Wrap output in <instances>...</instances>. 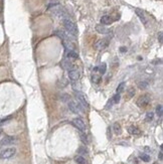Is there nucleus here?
Wrapping results in <instances>:
<instances>
[{
  "mask_svg": "<svg viewBox=\"0 0 163 164\" xmlns=\"http://www.w3.org/2000/svg\"><path fill=\"white\" fill-rule=\"evenodd\" d=\"M140 158H141V160L144 161V162H149V161H150V156L147 155V154H141V155H140Z\"/></svg>",
  "mask_w": 163,
  "mask_h": 164,
  "instance_id": "obj_23",
  "label": "nucleus"
},
{
  "mask_svg": "<svg viewBox=\"0 0 163 164\" xmlns=\"http://www.w3.org/2000/svg\"><path fill=\"white\" fill-rule=\"evenodd\" d=\"M68 109L74 113V114H82L85 111V108L82 106L78 101H69L68 104Z\"/></svg>",
  "mask_w": 163,
  "mask_h": 164,
  "instance_id": "obj_2",
  "label": "nucleus"
},
{
  "mask_svg": "<svg viewBox=\"0 0 163 164\" xmlns=\"http://www.w3.org/2000/svg\"><path fill=\"white\" fill-rule=\"evenodd\" d=\"M0 133H1V129H0Z\"/></svg>",
  "mask_w": 163,
  "mask_h": 164,
  "instance_id": "obj_37",
  "label": "nucleus"
},
{
  "mask_svg": "<svg viewBox=\"0 0 163 164\" xmlns=\"http://www.w3.org/2000/svg\"><path fill=\"white\" fill-rule=\"evenodd\" d=\"M100 73L102 74V75H104L105 73H106V64H103L101 67H100Z\"/></svg>",
  "mask_w": 163,
  "mask_h": 164,
  "instance_id": "obj_29",
  "label": "nucleus"
},
{
  "mask_svg": "<svg viewBox=\"0 0 163 164\" xmlns=\"http://www.w3.org/2000/svg\"><path fill=\"white\" fill-rule=\"evenodd\" d=\"M93 82L97 83L98 84L99 82H100V79H99L97 76H93Z\"/></svg>",
  "mask_w": 163,
  "mask_h": 164,
  "instance_id": "obj_33",
  "label": "nucleus"
},
{
  "mask_svg": "<svg viewBox=\"0 0 163 164\" xmlns=\"http://www.w3.org/2000/svg\"><path fill=\"white\" fill-rule=\"evenodd\" d=\"M128 132L130 133L131 135H139L141 133V131L137 127H135V126H130L128 128Z\"/></svg>",
  "mask_w": 163,
  "mask_h": 164,
  "instance_id": "obj_16",
  "label": "nucleus"
},
{
  "mask_svg": "<svg viewBox=\"0 0 163 164\" xmlns=\"http://www.w3.org/2000/svg\"><path fill=\"white\" fill-rule=\"evenodd\" d=\"M80 78V73L77 69H71L68 71V79L73 82V81H78Z\"/></svg>",
  "mask_w": 163,
  "mask_h": 164,
  "instance_id": "obj_11",
  "label": "nucleus"
},
{
  "mask_svg": "<svg viewBox=\"0 0 163 164\" xmlns=\"http://www.w3.org/2000/svg\"><path fill=\"white\" fill-rule=\"evenodd\" d=\"M158 40H159V42L162 44V32H161V31L158 33Z\"/></svg>",
  "mask_w": 163,
  "mask_h": 164,
  "instance_id": "obj_32",
  "label": "nucleus"
},
{
  "mask_svg": "<svg viewBox=\"0 0 163 164\" xmlns=\"http://www.w3.org/2000/svg\"><path fill=\"white\" fill-rule=\"evenodd\" d=\"M153 117H154V114L152 112H148L146 114V122H151L153 120Z\"/></svg>",
  "mask_w": 163,
  "mask_h": 164,
  "instance_id": "obj_25",
  "label": "nucleus"
},
{
  "mask_svg": "<svg viewBox=\"0 0 163 164\" xmlns=\"http://www.w3.org/2000/svg\"><path fill=\"white\" fill-rule=\"evenodd\" d=\"M150 103V97L148 95H143L137 100V105L140 108H144Z\"/></svg>",
  "mask_w": 163,
  "mask_h": 164,
  "instance_id": "obj_7",
  "label": "nucleus"
},
{
  "mask_svg": "<svg viewBox=\"0 0 163 164\" xmlns=\"http://www.w3.org/2000/svg\"><path fill=\"white\" fill-rule=\"evenodd\" d=\"M79 152H80L81 154H86V153H87V151L85 150V148H84V147H81V148H80V150H79Z\"/></svg>",
  "mask_w": 163,
  "mask_h": 164,
  "instance_id": "obj_34",
  "label": "nucleus"
},
{
  "mask_svg": "<svg viewBox=\"0 0 163 164\" xmlns=\"http://www.w3.org/2000/svg\"><path fill=\"white\" fill-rule=\"evenodd\" d=\"M51 12H52V14H53L54 16H56L57 18H60V19H62V20H64L65 18H68V15H67L66 11H65L63 7H61L60 5H56V6H54V7H51Z\"/></svg>",
  "mask_w": 163,
  "mask_h": 164,
  "instance_id": "obj_3",
  "label": "nucleus"
},
{
  "mask_svg": "<svg viewBox=\"0 0 163 164\" xmlns=\"http://www.w3.org/2000/svg\"><path fill=\"white\" fill-rule=\"evenodd\" d=\"M15 153H16V149L14 147L6 148L0 152V158L1 159H9V158L13 157L15 155Z\"/></svg>",
  "mask_w": 163,
  "mask_h": 164,
  "instance_id": "obj_4",
  "label": "nucleus"
},
{
  "mask_svg": "<svg viewBox=\"0 0 163 164\" xmlns=\"http://www.w3.org/2000/svg\"><path fill=\"white\" fill-rule=\"evenodd\" d=\"M96 29H97V31L99 33H102V34H108V33L110 32V30L108 28H106L105 26H103V25H97Z\"/></svg>",
  "mask_w": 163,
  "mask_h": 164,
  "instance_id": "obj_15",
  "label": "nucleus"
},
{
  "mask_svg": "<svg viewBox=\"0 0 163 164\" xmlns=\"http://www.w3.org/2000/svg\"><path fill=\"white\" fill-rule=\"evenodd\" d=\"M61 66H62V67H63L64 69H68V71H69V69H72V67H73V64H72V62H71L69 58H65V60L62 61Z\"/></svg>",
  "mask_w": 163,
  "mask_h": 164,
  "instance_id": "obj_12",
  "label": "nucleus"
},
{
  "mask_svg": "<svg viewBox=\"0 0 163 164\" xmlns=\"http://www.w3.org/2000/svg\"><path fill=\"white\" fill-rule=\"evenodd\" d=\"M60 99H61L63 102H68V101H69V96L66 95V94H61V95H60Z\"/></svg>",
  "mask_w": 163,
  "mask_h": 164,
  "instance_id": "obj_24",
  "label": "nucleus"
},
{
  "mask_svg": "<svg viewBox=\"0 0 163 164\" xmlns=\"http://www.w3.org/2000/svg\"><path fill=\"white\" fill-rule=\"evenodd\" d=\"M135 12H136V14L138 15V17L140 18V20H141L144 24H146L147 19H146V17H145V15H144V13H143V11L140 10V9H138V8H136V9H135Z\"/></svg>",
  "mask_w": 163,
  "mask_h": 164,
  "instance_id": "obj_14",
  "label": "nucleus"
},
{
  "mask_svg": "<svg viewBox=\"0 0 163 164\" xmlns=\"http://www.w3.org/2000/svg\"><path fill=\"white\" fill-rule=\"evenodd\" d=\"M138 86H139V88L140 89H146L147 87H148V82H145V81H143V82H140L138 84Z\"/></svg>",
  "mask_w": 163,
  "mask_h": 164,
  "instance_id": "obj_27",
  "label": "nucleus"
},
{
  "mask_svg": "<svg viewBox=\"0 0 163 164\" xmlns=\"http://www.w3.org/2000/svg\"><path fill=\"white\" fill-rule=\"evenodd\" d=\"M75 161H76L78 164H86V160H85V158H84L83 156H81V155L76 156V157H75Z\"/></svg>",
  "mask_w": 163,
  "mask_h": 164,
  "instance_id": "obj_17",
  "label": "nucleus"
},
{
  "mask_svg": "<svg viewBox=\"0 0 163 164\" xmlns=\"http://www.w3.org/2000/svg\"><path fill=\"white\" fill-rule=\"evenodd\" d=\"M72 87H73V89H74L76 92L80 91V86H79V84L77 83V81H73V83H72Z\"/></svg>",
  "mask_w": 163,
  "mask_h": 164,
  "instance_id": "obj_26",
  "label": "nucleus"
},
{
  "mask_svg": "<svg viewBox=\"0 0 163 164\" xmlns=\"http://www.w3.org/2000/svg\"><path fill=\"white\" fill-rule=\"evenodd\" d=\"M80 136H81V140L83 141V143H85V144H88V137H87V135H86L84 132H81Z\"/></svg>",
  "mask_w": 163,
  "mask_h": 164,
  "instance_id": "obj_22",
  "label": "nucleus"
},
{
  "mask_svg": "<svg viewBox=\"0 0 163 164\" xmlns=\"http://www.w3.org/2000/svg\"><path fill=\"white\" fill-rule=\"evenodd\" d=\"M109 42H110V38H104L102 40H99L98 42L96 43V48L98 49H106L109 45Z\"/></svg>",
  "mask_w": 163,
  "mask_h": 164,
  "instance_id": "obj_9",
  "label": "nucleus"
},
{
  "mask_svg": "<svg viewBox=\"0 0 163 164\" xmlns=\"http://www.w3.org/2000/svg\"><path fill=\"white\" fill-rule=\"evenodd\" d=\"M120 98H121V97H120V94H116L114 97L112 98L113 103H114V104H118V103L120 102Z\"/></svg>",
  "mask_w": 163,
  "mask_h": 164,
  "instance_id": "obj_28",
  "label": "nucleus"
},
{
  "mask_svg": "<svg viewBox=\"0 0 163 164\" xmlns=\"http://www.w3.org/2000/svg\"><path fill=\"white\" fill-rule=\"evenodd\" d=\"M112 22H113V19L109 15H104V16L101 17V24L102 25H108V24H111Z\"/></svg>",
  "mask_w": 163,
  "mask_h": 164,
  "instance_id": "obj_13",
  "label": "nucleus"
},
{
  "mask_svg": "<svg viewBox=\"0 0 163 164\" xmlns=\"http://www.w3.org/2000/svg\"><path fill=\"white\" fill-rule=\"evenodd\" d=\"M78 53L75 50H67V57L68 58H78Z\"/></svg>",
  "mask_w": 163,
  "mask_h": 164,
  "instance_id": "obj_18",
  "label": "nucleus"
},
{
  "mask_svg": "<svg viewBox=\"0 0 163 164\" xmlns=\"http://www.w3.org/2000/svg\"><path fill=\"white\" fill-rule=\"evenodd\" d=\"M15 142V138L12 136H5L4 138H2L0 140V147L3 146H7V145H11Z\"/></svg>",
  "mask_w": 163,
  "mask_h": 164,
  "instance_id": "obj_8",
  "label": "nucleus"
},
{
  "mask_svg": "<svg viewBox=\"0 0 163 164\" xmlns=\"http://www.w3.org/2000/svg\"><path fill=\"white\" fill-rule=\"evenodd\" d=\"M162 113H163V109H162V105H158L157 108H156V114L158 117H162Z\"/></svg>",
  "mask_w": 163,
  "mask_h": 164,
  "instance_id": "obj_21",
  "label": "nucleus"
},
{
  "mask_svg": "<svg viewBox=\"0 0 163 164\" xmlns=\"http://www.w3.org/2000/svg\"><path fill=\"white\" fill-rule=\"evenodd\" d=\"M120 50H121L122 52H125V51L127 50V49H126V48H121V49H120Z\"/></svg>",
  "mask_w": 163,
  "mask_h": 164,
  "instance_id": "obj_36",
  "label": "nucleus"
},
{
  "mask_svg": "<svg viewBox=\"0 0 163 164\" xmlns=\"http://www.w3.org/2000/svg\"><path fill=\"white\" fill-rule=\"evenodd\" d=\"M54 35H56L57 37H60L61 39H63V40H67V39H69V34L67 32H65L64 30H62V29H57V30H55L54 32H53Z\"/></svg>",
  "mask_w": 163,
  "mask_h": 164,
  "instance_id": "obj_10",
  "label": "nucleus"
},
{
  "mask_svg": "<svg viewBox=\"0 0 163 164\" xmlns=\"http://www.w3.org/2000/svg\"><path fill=\"white\" fill-rule=\"evenodd\" d=\"M73 125L81 132H86V130H87L86 123L83 121V119H81V118H75L73 120Z\"/></svg>",
  "mask_w": 163,
  "mask_h": 164,
  "instance_id": "obj_5",
  "label": "nucleus"
},
{
  "mask_svg": "<svg viewBox=\"0 0 163 164\" xmlns=\"http://www.w3.org/2000/svg\"><path fill=\"white\" fill-rule=\"evenodd\" d=\"M75 96H76L77 101L81 104L84 108H88V107H89V102H88L86 96H85L83 93H81L80 91H78V92H76V95H75Z\"/></svg>",
  "mask_w": 163,
  "mask_h": 164,
  "instance_id": "obj_6",
  "label": "nucleus"
},
{
  "mask_svg": "<svg viewBox=\"0 0 163 164\" xmlns=\"http://www.w3.org/2000/svg\"><path fill=\"white\" fill-rule=\"evenodd\" d=\"M159 159L160 160H162V150H160V152H159Z\"/></svg>",
  "mask_w": 163,
  "mask_h": 164,
  "instance_id": "obj_35",
  "label": "nucleus"
},
{
  "mask_svg": "<svg viewBox=\"0 0 163 164\" xmlns=\"http://www.w3.org/2000/svg\"><path fill=\"white\" fill-rule=\"evenodd\" d=\"M63 22H64V26H65V30H66V32L68 33L71 36H77L78 35V33H79V30H78V27H77V25L71 20V18L68 17V18H65L63 20Z\"/></svg>",
  "mask_w": 163,
  "mask_h": 164,
  "instance_id": "obj_1",
  "label": "nucleus"
},
{
  "mask_svg": "<svg viewBox=\"0 0 163 164\" xmlns=\"http://www.w3.org/2000/svg\"><path fill=\"white\" fill-rule=\"evenodd\" d=\"M134 94H135V90H134V89H132V88L129 89V98H131Z\"/></svg>",
  "mask_w": 163,
  "mask_h": 164,
  "instance_id": "obj_31",
  "label": "nucleus"
},
{
  "mask_svg": "<svg viewBox=\"0 0 163 164\" xmlns=\"http://www.w3.org/2000/svg\"><path fill=\"white\" fill-rule=\"evenodd\" d=\"M124 89H125V83H121L119 86H118V88H117V90H116V92H117V94H121L123 91H124Z\"/></svg>",
  "mask_w": 163,
  "mask_h": 164,
  "instance_id": "obj_20",
  "label": "nucleus"
},
{
  "mask_svg": "<svg viewBox=\"0 0 163 164\" xmlns=\"http://www.w3.org/2000/svg\"><path fill=\"white\" fill-rule=\"evenodd\" d=\"M113 104H114V103H113V100H112V99H111V100H109V102H108V104H107L106 108H107V109H108V108H111Z\"/></svg>",
  "mask_w": 163,
  "mask_h": 164,
  "instance_id": "obj_30",
  "label": "nucleus"
},
{
  "mask_svg": "<svg viewBox=\"0 0 163 164\" xmlns=\"http://www.w3.org/2000/svg\"><path fill=\"white\" fill-rule=\"evenodd\" d=\"M114 132L115 134H117V135H120L122 133V129H121L120 124H118V123H115L114 124Z\"/></svg>",
  "mask_w": 163,
  "mask_h": 164,
  "instance_id": "obj_19",
  "label": "nucleus"
}]
</instances>
